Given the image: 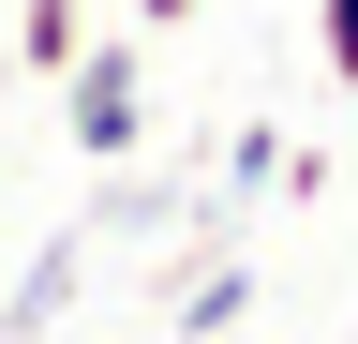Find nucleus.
I'll use <instances>...</instances> for the list:
<instances>
[{"label": "nucleus", "mask_w": 358, "mask_h": 344, "mask_svg": "<svg viewBox=\"0 0 358 344\" xmlns=\"http://www.w3.org/2000/svg\"><path fill=\"white\" fill-rule=\"evenodd\" d=\"M45 90H60V135H75L90 165H120V150H134V120H150V60H134V30H90Z\"/></svg>", "instance_id": "f257e3e1"}, {"label": "nucleus", "mask_w": 358, "mask_h": 344, "mask_svg": "<svg viewBox=\"0 0 358 344\" xmlns=\"http://www.w3.org/2000/svg\"><path fill=\"white\" fill-rule=\"evenodd\" d=\"M313 46H329V75L358 90V0H313Z\"/></svg>", "instance_id": "20e7f679"}, {"label": "nucleus", "mask_w": 358, "mask_h": 344, "mask_svg": "<svg viewBox=\"0 0 358 344\" xmlns=\"http://www.w3.org/2000/svg\"><path fill=\"white\" fill-rule=\"evenodd\" d=\"M179 15H194V0H134V30H179Z\"/></svg>", "instance_id": "39448f33"}, {"label": "nucleus", "mask_w": 358, "mask_h": 344, "mask_svg": "<svg viewBox=\"0 0 358 344\" xmlns=\"http://www.w3.org/2000/svg\"><path fill=\"white\" fill-rule=\"evenodd\" d=\"M90 30H105L90 0H15V75H60V60L90 46Z\"/></svg>", "instance_id": "f03ea898"}, {"label": "nucleus", "mask_w": 358, "mask_h": 344, "mask_svg": "<svg viewBox=\"0 0 358 344\" xmlns=\"http://www.w3.org/2000/svg\"><path fill=\"white\" fill-rule=\"evenodd\" d=\"M268 180H284V135L239 120V135H224V195H268Z\"/></svg>", "instance_id": "7ed1b4c3"}]
</instances>
